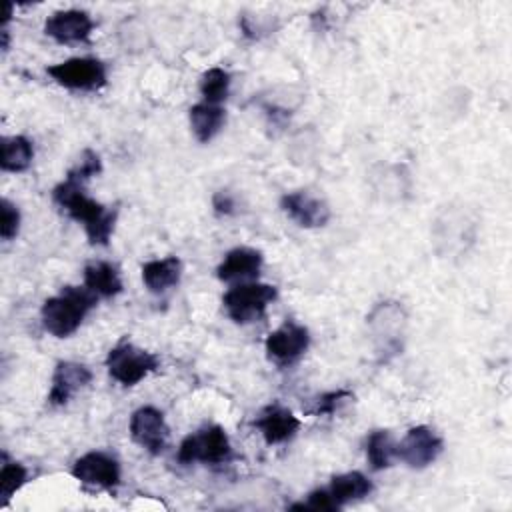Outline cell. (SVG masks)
Returning a JSON list of instances; mask_svg holds the SVG:
<instances>
[{
  "label": "cell",
  "mask_w": 512,
  "mask_h": 512,
  "mask_svg": "<svg viewBox=\"0 0 512 512\" xmlns=\"http://www.w3.org/2000/svg\"><path fill=\"white\" fill-rule=\"evenodd\" d=\"M310 346V332L298 322H284L266 336V356L278 366H290L300 360Z\"/></svg>",
  "instance_id": "cell-10"
},
{
  "label": "cell",
  "mask_w": 512,
  "mask_h": 512,
  "mask_svg": "<svg viewBox=\"0 0 512 512\" xmlns=\"http://www.w3.org/2000/svg\"><path fill=\"white\" fill-rule=\"evenodd\" d=\"M20 230V210L8 198L0 202V236L2 240H12L18 236Z\"/></svg>",
  "instance_id": "cell-27"
},
{
  "label": "cell",
  "mask_w": 512,
  "mask_h": 512,
  "mask_svg": "<svg viewBox=\"0 0 512 512\" xmlns=\"http://www.w3.org/2000/svg\"><path fill=\"white\" fill-rule=\"evenodd\" d=\"M52 200L72 220L84 226L86 238L92 246H108L116 226L118 208L104 206L84 192V184L62 180L52 190Z\"/></svg>",
  "instance_id": "cell-1"
},
{
  "label": "cell",
  "mask_w": 512,
  "mask_h": 512,
  "mask_svg": "<svg viewBox=\"0 0 512 512\" xmlns=\"http://www.w3.org/2000/svg\"><path fill=\"white\" fill-rule=\"evenodd\" d=\"M232 456V444L226 430L218 424H208L188 434L178 446V462L188 466L194 462L202 464H224Z\"/></svg>",
  "instance_id": "cell-4"
},
{
  "label": "cell",
  "mask_w": 512,
  "mask_h": 512,
  "mask_svg": "<svg viewBox=\"0 0 512 512\" xmlns=\"http://www.w3.org/2000/svg\"><path fill=\"white\" fill-rule=\"evenodd\" d=\"M94 20L84 10H58L44 22V34L58 44H84L90 40Z\"/></svg>",
  "instance_id": "cell-14"
},
{
  "label": "cell",
  "mask_w": 512,
  "mask_h": 512,
  "mask_svg": "<svg viewBox=\"0 0 512 512\" xmlns=\"http://www.w3.org/2000/svg\"><path fill=\"white\" fill-rule=\"evenodd\" d=\"M442 450L444 440L430 426L418 424L412 426L396 444V458H400L412 470H422L434 464Z\"/></svg>",
  "instance_id": "cell-7"
},
{
  "label": "cell",
  "mask_w": 512,
  "mask_h": 512,
  "mask_svg": "<svg viewBox=\"0 0 512 512\" xmlns=\"http://www.w3.org/2000/svg\"><path fill=\"white\" fill-rule=\"evenodd\" d=\"M106 368L112 380L130 388L160 368V358L128 340L116 344L106 356Z\"/></svg>",
  "instance_id": "cell-5"
},
{
  "label": "cell",
  "mask_w": 512,
  "mask_h": 512,
  "mask_svg": "<svg viewBox=\"0 0 512 512\" xmlns=\"http://www.w3.org/2000/svg\"><path fill=\"white\" fill-rule=\"evenodd\" d=\"M230 82V74L224 68H208L200 78V94L204 102L220 106V102H224L230 94Z\"/></svg>",
  "instance_id": "cell-23"
},
{
  "label": "cell",
  "mask_w": 512,
  "mask_h": 512,
  "mask_svg": "<svg viewBox=\"0 0 512 512\" xmlns=\"http://www.w3.org/2000/svg\"><path fill=\"white\" fill-rule=\"evenodd\" d=\"M254 426L262 434L264 442L274 446L292 440L300 430V420L282 404H268L254 420Z\"/></svg>",
  "instance_id": "cell-15"
},
{
  "label": "cell",
  "mask_w": 512,
  "mask_h": 512,
  "mask_svg": "<svg viewBox=\"0 0 512 512\" xmlns=\"http://www.w3.org/2000/svg\"><path fill=\"white\" fill-rule=\"evenodd\" d=\"M406 310L400 302L386 300L378 302L370 314L366 316V322L372 330L374 340L378 342V350L382 352H398L400 350V336L406 326Z\"/></svg>",
  "instance_id": "cell-9"
},
{
  "label": "cell",
  "mask_w": 512,
  "mask_h": 512,
  "mask_svg": "<svg viewBox=\"0 0 512 512\" xmlns=\"http://www.w3.org/2000/svg\"><path fill=\"white\" fill-rule=\"evenodd\" d=\"M100 172H102V160H100V156H98L94 150L86 148V150L82 152L80 160L68 170L66 180H72V182H76V184H86L90 178H94V176L100 174Z\"/></svg>",
  "instance_id": "cell-25"
},
{
  "label": "cell",
  "mask_w": 512,
  "mask_h": 512,
  "mask_svg": "<svg viewBox=\"0 0 512 512\" xmlns=\"http://www.w3.org/2000/svg\"><path fill=\"white\" fill-rule=\"evenodd\" d=\"M290 510H328V512H332V510H338V504L330 496L328 488H318L308 494L306 502H296L290 506Z\"/></svg>",
  "instance_id": "cell-28"
},
{
  "label": "cell",
  "mask_w": 512,
  "mask_h": 512,
  "mask_svg": "<svg viewBox=\"0 0 512 512\" xmlns=\"http://www.w3.org/2000/svg\"><path fill=\"white\" fill-rule=\"evenodd\" d=\"M26 482H28V468L16 460H10L8 454L2 452V466H0L2 504H6Z\"/></svg>",
  "instance_id": "cell-24"
},
{
  "label": "cell",
  "mask_w": 512,
  "mask_h": 512,
  "mask_svg": "<svg viewBox=\"0 0 512 512\" xmlns=\"http://www.w3.org/2000/svg\"><path fill=\"white\" fill-rule=\"evenodd\" d=\"M34 160V146L26 136H6L0 144V168L4 172H24Z\"/></svg>",
  "instance_id": "cell-21"
},
{
  "label": "cell",
  "mask_w": 512,
  "mask_h": 512,
  "mask_svg": "<svg viewBox=\"0 0 512 512\" xmlns=\"http://www.w3.org/2000/svg\"><path fill=\"white\" fill-rule=\"evenodd\" d=\"M276 298L278 290L272 284L240 282L224 292L222 304L230 320L236 324H250L260 320Z\"/></svg>",
  "instance_id": "cell-3"
},
{
  "label": "cell",
  "mask_w": 512,
  "mask_h": 512,
  "mask_svg": "<svg viewBox=\"0 0 512 512\" xmlns=\"http://www.w3.org/2000/svg\"><path fill=\"white\" fill-rule=\"evenodd\" d=\"M96 302L98 296L86 286H64L56 296L48 298L42 304V328L54 338H68L80 328Z\"/></svg>",
  "instance_id": "cell-2"
},
{
  "label": "cell",
  "mask_w": 512,
  "mask_h": 512,
  "mask_svg": "<svg viewBox=\"0 0 512 512\" xmlns=\"http://www.w3.org/2000/svg\"><path fill=\"white\" fill-rule=\"evenodd\" d=\"M372 490H374L372 480L358 470L334 476L328 486V492L334 498V502L338 504V508L370 496Z\"/></svg>",
  "instance_id": "cell-20"
},
{
  "label": "cell",
  "mask_w": 512,
  "mask_h": 512,
  "mask_svg": "<svg viewBox=\"0 0 512 512\" xmlns=\"http://www.w3.org/2000/svg\"><path fill=\"white\" fill-rule=\"evenodd\" d=\"M234 198L228 190H218L214 196H212V208L216 214H222V216H230L234 214Z\"/></svg>",
  "instance_id": "cell-29"
},
{
  "label": "cell",
  "mask_w": 512,
  "mask_h": 512,
  "mask_svg": "<svg viewBox=\"0 0 512 512\" xmlns=\"http://www.w3.org/2000/svg\"><path fill=\"white\" fill-rule=\"evenodd\" d=\"M396 458V442L388 430H372L366 438V460L374 472L386 470Z\"/></svg>",
  "instance_id": "cell-22"
},
{
  "label": "cell",
  "mask_w": 512,
  "mask_h": 512,
  "mask_svg": "<svg viewBox=\"0 0 512 512\" xmlns=\"http://www.w3.org/2000/svg\"><path fill=\"white\" fill-rule=\"evenodd\" d=\"M70 472L80 484L108 492L116 490L122 478L120 462L112 454L102 450H92L76 458Z\"/></svg>",
  "instance_id": "cell-8"
},
{
  "label": "cell",
  "mask_w": 512,
  "mask_h": 512,
  "mask_svg": "<svg viewBox=\"0 0 512 512\" xmlns=\"http://www.w3.org/2000/svg\"><path fill=\"white\" fill-rule=\"evenodd\" d=\"M84 286L98 298H114L122 292V278L116 264L96 260L84 268Z\"/></svg>",
  "instance_id": "cell-18"
},
{
  "label": "cell",
  "mask_w": 512,
  "mask_h": 512,
  "mask_svg": "<svg viewBox=\"0 0 512 512\" xmlns=\"http://www.w3.org/2000/svg\"><path fill=\"white\" fill-rule=\"evenodd\" d=\"M280 208L300 228H322L332 218L328 202L308 190H292L282 194Z\"/></svg>",
  "instance_id": "cell-12"
},
{
  "label": "cell",
  "mask_w": 512,
  "mask_h": 512,
  "mask_svg": "<svg viewBox=\"0 0 512 512\" xmlns=\"http://www.w3.org/2000/svg\"><path fill=\"white\" fill-rule=\"evenodd\" d=\"M130 438L150 456H160L168 444V424L164 414L154 406H140L130 416Z\"/></svg>",
  "instance_id": "cell-11"
},
{
  "label": "cell",
  "mask_w": 512,
  "mask_h": 512,
  "mask_svg": "<svg viewBox=\"0 0 512 512\" xmlns=\"http://www.w3.org/2000/svg\"><path fill=\"white\" fill-rule=\"evenodd\" d=\"M90 382H92V372L88 366L72 360H60L52 372V382L46 396L48 406L52 408L66 406Z\"/></svg>",
  "instance_id": "cell-13"
},
{
  "label": "cell",
  "mask_w": 512,
  "mask_h": 512,
  "mask_svg": "<svg viewBox=\"0 0 512 512\" xmlns=\"http://www.w3.org/2000/svg\"><path fill=\"white\" fill-rule=\"evenodd\" d=\"M188 118H190V128L196 140L202 144H208L224 128L226 110L218 104H208L202 100L188 110Z\"/></svg>",
  "instance_id": "cell-19"
},
{
  "label": "cell",
  "mask_w": 512,
  "mask_h": 512,
  "mask_svg": "<svg viewBox=\"0 0 512 512\" xmlns=\"http://www.w3.org/2000/svg\"><path fill=\"white\" fill-rule=\"evenodd\" d=\"M354 394L346 388H338V390H330V392H324L320 394L316 400H314V406L310 408V414L314 416H330L334 414L342 404H346L348 400H352Z\"/></svg>",
  "instance_id": "cell-26"
},
{
  "label": "cell",
  "mask_w": 512,
  "mask_h": 512,
  "mask_svg": "<svg viewBox=\"0 0 512 512\" xmlns=\"http://www.w3.org/2000/svg\"><path fill=\"white\" fill-rule=\"evenodd\" d=\"M182 278V262L176 256L156 258L142 264V282L150 294H164L178 286Z\"/></svg>",
  "instance_id": "cell-17"
},
{
  "label": "cell",
  "mask_w": 512,
  "mask_h": 512,
  "mask_svg": "<svg viewBox=\"0 0 512 512\" xmlns=\"http://www.w3.org/2000/svg\"><path fill=\"white\" fill-rule=\"evenodd\" d=\"M264 256L260 250L250 246H236L226 252L216 268V276L222 282H244L260 274Z\"/></svg>",
  "instance_id": "cell-16"
},
{
  "label": "cell",
  "mask_w": 512,
  "mask_h": 512,
  "mask_svg": "<svg viewBox=\"0 0 512 512\" xmlns=\"http://www.w3.org/2000/svg\"><path fill=\"white\" fill-rule=\"evenodd\" d=\"M46 74L56 84H60L68 90H82V92L100 90L108 82L106 64L92 56H78V58L62 60L58 64L48 66Z\"/></svg>",
  "instance_id": "cell-6"
}]
</instances>
